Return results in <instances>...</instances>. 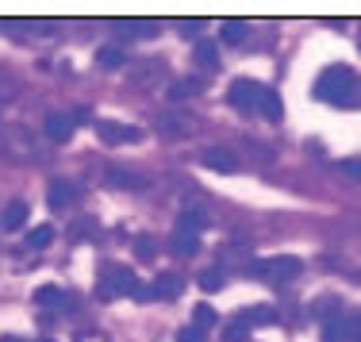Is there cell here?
I'll list each match as a JSON object with an SVG mask.
<instances>
[{"label": "cell", "instance_id": "7c38bea8", "mask_svg": "<svg viewBox=\"0 0 361 342\" xmlns=\"http://www.w3.org/2000/svg\"><path fill=\"white\" fill-rule=\"evenodd\" d=\"M238 323H246V327H269V323H273V307L269 304L246 307V312H238Z\"/></svg>", "mask_w": 361, "mask_h": 342}, {"label": "cell", "instance_id": "30bf717a", "mask_svg": "<svg viewBox=\"0 0 361 342\" xmlns=\"http://www.w3.org/2000/svg\"><path fill=\"white\" fill-rule=\"evenodd\" d=\"M204 166L208 169H216V173H235L238 169V161H235V154L231 150H219V147H212V150H204Z\"/></svg>", "mask_w": 361, "mask_h": 342}, {"label": "cell", "instance_id": "ba28073f", "mask_svg": "<svg viewBox=\"0 0 361 342\" xmlns=\"http://www.w3.org/2000/svg\"><path fill=\"white\" fill-rule=\"evenodd\" d=\"M97 131H100V139H104L108 147H119V142H139L142 139L139 127H123V123H100Z\"/></svg>", "mask_w": 361, "mask_h": 342}, {"label": "cell", "instance_id": "44dd1931", "mask_svg": "<svg viewBox=\"0 0 361 342\" xmlns=\"http://www.w3.org/2000/svg\"><path fill=\"white\" fill-rule=\"evenodd\" d=\"M223 285H227L223 269H204V273H200V288H204V293H219Z\"/></svg>", "mask_w": 361, "mask_h": 342}, {"label": "cell", "instance_id": "d6986e66", "mask_svg": "<svg viewBox=\"0 0 361 342\" xmlns=\"http://www.w3.org/2000/svg\"><path fill=\"white\" fill-rule=\"evenodd\" d=\"M62 300H66V288H58V285H42V288H35V304H42V307L62 304Z\"/></svg>", "mask_w": 361, "mask_h": 342}, {"label": "cell", "instance_id": "5b68a950", "mask_svg": "<svg viewBox=\"0 0 361 342\" xmlns=\"http://www.w3.org/2000/svg\"><path fill=\"white\" fill-rule=\"evenodd\" d=\"M180 293H185V277H180V273H158V277H154V288L146 296H150V300H177Z\"/></svg>", "mask_w": 361, "mask_h": 342}, {"label": "cell", "instance_id": "603a6c76", "mask_svg": "<svg viewBox=\"0 0 361 342\" xmlns=\"http://www.w3.org/2000/svg\"><path fill=\"white\" fill-rule=\"evenodd\" d=\"M204 85L200 81H177L173 89H169V100H185V97H196V92H200Z\"/></svg>", "mask_w": 361, "mask_h": 342}, {"label": "cell", "instance_id": "3957f363", "mask_svg": "<svg viewBox=\"0 0 361 342\" xmlns=\"http://www.w3.org/2000/svg\"><path fill=\"white\" fill-rule=\"evenodd\" d=\"M262 89H265V85H257V81H246V77H238V81H231V89H227V100H231V108H235L238 116H254L257 108H262Z\"/></svg>", "mask_w": 361, "mask_h": 342}, {"label": "cell", "instance_id": "6da1fadb", "mask_svg": "<svg viewBox=\"0 0 361 342\" xmlns=\"http://www.w3.org/2000/svg\"><path fill=\"white\" fill-rule=\"evenodd\" d=\"M357 77L350 66H334V70H326L319 81H315V97L326 100V104H350V108H357L361 100H357Z\"/></svg>", "mask_w": 361, "mask_h": 342}, {"label": "cell", "instance_id": "484cf974", "mask_svg": "<svg viewBox=\"0 0 361 342\" xmlns=\"http://www.w3.org/2000/svg\"><path fill=\"white\" fill-rule=\"evenodd\" d=\"M154 250H158V246H154V238H139V243H135V254H139V262H154Z\"/></svg>", "mask_w": 361, "mask_h": 342}, {"label": "cell", "instance_id": "7402d4cb", "mask_svg": "<svg viewBox=\"0 0 361 342\" xmlns=\"http://www.w3.org/2000/svg\"><path fill=\"white\" fill-rule=\"evenodd\" d=\"M212 323H216V312H212L208 304H196L192 307V327H200V331H208Z\"/></svg>", "mask_w": 361, "mask_h": 342}, {"label": "cell", "instance_id": "5bb4252c", "mask_svg": "<svg viewBox=\"0 0 361 342\" xmlns=\"http://www.w3.org/2000/svg\"><path fill=\"white\" fill-rule=\"evenodd\" d=\"M269 123H281V116H285V108H281V97L273 89H262V108H257Z\"/></svg>", "mask_w": 361, "mask_h": 342}, {"label": "cell", "instance_id": "d4e9b609", "mask_svg": "<svg viewBox=\"0 0 361 342\" xmlns=\"http://www.w3.org/2000/svg\"><path fill=\"white\" fill-rule=\"evenodd\" d=\"M50 238H54V231H50V227H35L27 235V246H31V250H42V246H50Z\"/></svg>", "mask_w": 361, "mask_h": 342}, {"label": "cell", "instance_id": "277c9868", "mask_svg": "<svg viewBox=\"0 0 361 342\" xmlns=\"http://www.w3.org/2000/svg\"><path fill=\"white\" fill-rule=\"evenodd\" d=\"M304 269L296 258H257L246 266V273H254V277H277V281H288L296 277V273Z\"/></svg>", "mask_w": 361, "mask_h": 342}, {"label": "cell", "instance_id": "ffe728a7", "mask_svg": "<svg viewBox=\"0 0 361 342\" xmlns=\"http://www.w3.org/2000/svg\"><path fill=\"white\" fill-rule=\"evenodd\" d=\"M246 31H250V28H246L243 20H227V23H223V39H227L231 47H238V42L246 39Z\"/></svg>", "mask_w": 361, "mask_h": 342}, {"label": "cell", "instance_id": "9c48e42d", "mask_svg": "<svg viewBox=\"0 0 361 342\" xmlns=\"http://www.w3.org/2000/svg\"><path fill=\"white\" fill-rule=\"evenodd\" d=\"M323 342H350V315H323Z\"/></svg>", "mask_w": 361, "mask_h": 342}, {"label": "cell", "instance_id": "52a82bcc", "mask_svg": "<svg viewBox=\"0 0 361 342\" xmlns=\"http://www.w3.org/2000/svg\"><path fill=\"white\" fill-rule=\"evenodd\" d=\"M42 131H47L50 142H70L73 139V116L66 112H50L47 123H42Z\"/></svg>", "mask_w": 361, "mask_h": 342}, {"label": "cell", "instance_id": "f1b7e54d", "mask_svg": "<svg viewBox=\"0 0 361 342\" xmlns=\"http://www.w3.org/2000/svg\"><path fill=\"white\" fill-rule=\"evenodd\" d=\"M180 31H185V35L188 31H200V20H180Z\"/></svg>", "mask_w": 361, "mask_h": 342}, {"label": "cell", "instance_id": "9a60e30c", "mask_svg": "<svg viewBox=\"0 0 361 342\" xmlns=\"http://www.w3.org/2000/svg\"><path fill=\"white\" fill-rule=\"evenodd\" d=\"M97 66H100V70H123L127 54H123V50H116V47H100L97 50Z\"/></svg>", "mask_w": 361, "mask_h": 342}, {"label": "cell", "instance_id": "2e32d148", "mask_svg": "<svg viewBox=\"0 0 361 342\" xmlns=\"http://www.w3.org/2000/svg\"><path fill=\"white\" fill-rule=\"evenodd\" d=\"M196 250H200V235L173 227V254H196Z\"/></svg>", "mask_w": 361, "mask_h": 342}, {"label": "cell", "instance_id": "83f0119b", "mask_svg": "<svg viewBox=\"0 0 361 342\" xmlns=\"http://www.w3.org/2000/svg\"><path fill=\"white\" fill-rule=\"evenodd\" d=\"M342 173L354 177V181H361V158H342Z\"/></svg>", "mask_w": 361, "mask_h": 342}, {"label": "cell", "instance_id": "f546056e", "mask_svg": "<svg viewBox=\"0 0 361 342\" xmlns=\"http://www.w3.org/2000/svg\"><path fill=\"white\" fill-rule=\"evenodd\" d=\"M35 342H54V338H35Z\"/></svg>", "mask_w": 361, "mask_h": 342}, {"label": "cell", "instance_id": "4316f807", "mask_svg": "<svg viewBox=\"0 0 361 342\" xmlns=\"http://www.w3.org/2000/svg\"><path fill=\"white\" fill-rule=\"evenodd\" d=\"M204 338H208V331L192 327V323H188V327H180V331H177V342H204Z\"/></svg>", "mask_w": 361, "mask_h": 342}, {"label": "cell", "instance_id": "ac0fdd59", "mask_svg": "<svg viewBox=\"0 0 361 342\" xmlns=\"http://www.w3.org/2000/svg\"><path fill=\"white\" fill-rule=\"evenodd\" d=\"M108 181H111V185H123V189H139V185H142V177H139V173H131V169L111 166V169H108Z\"/></svg>", "mask_w": 361, "mask_h": 342}, {"label": "cell", "instance_id": "8fae6325", "mask_svg": "<svg viewBox=\"0 0 361 342\" xmlns=\"http://www.w3.org/2000/svg\"><path fill=\"white\" fill-rule=\"evenodd\" d=\"M188 127H192V119H188V116H158V131L169 135V139L188 135Z\"/></svg>", "mask_w": 361, "mask_h": 342}, {"label": "cell", "instance_id": "8992f818", "mask_svg": "<svg viewBox=\"0 0 361 342\" xmlns=\"http://www.w3.org/2000/svg\"><path fill=\"white\" fill-rule=\"evenodd\" d=\"M47 204H50L54 212H62V208H70V204H77V185L66 181V177H54V181H50V189H47Z\"/></svg>", "mask_w": 361, "mask_h": 342}, {"label": "cell", "instance_id": "cb8c5ba5", "mask_svg": "<svg viewBox=\"0 0 361 342\" xmlns=\"http://www.w3.org/2000/svg\"><path fill=\"white\" fill-rule=\"evenodd\" d=\"M250 338V327H246V323H227V327H223V342H246Z\"/></svg>", "mask_w": 361, "mask_h": 342}, {"label": "cell", "instance_id": "e0dca14e", "mask_svg": "<svg viewBox=\"0 0 361 342\" xmlns=\"http://www.w3.org/2000/svg\"><path fill=\"white\" fill-rule=\"evenodd\" d=\"M192 58L200 66H216L219 62V47L212 39H196V47H192Z\"/></svg>", "mask_w": 361, "mask_h": 342}, {"label": "cell", "instance_id": "7a4b0ae2", "mask_svg": "<svg viewBox=\"0 0 361 342\" xmlns=\"http://www.w3.org/2000/svg\"><path fill=\"white\" fill-rule=\"evenodd\" d=\"M97 296H100V300H119V296H139V277H135V269H127V266H111V269H104V277H100Z\"/></svg>", "mask_w": 361, "mask_h": 342}, {"label": "cell", "instance_id": "4dcf8cb0", "mask_svg": "<svg viewBox=\"0 0 361 342\" xmlns=\"http://www.w3.org/2000/svg\"><path fill=\"white\" fill-rule=\"evenodd\" d=\"M81 342H92V338H81ZM97 342H100V338H97Z\"/></svg>", "mask_w": 361, "mask_h": 342}, {"label": "cell", "instance_id": "4fadbf2b", "mask_svg": "<svg viewBox=\"0 0 361 342\" xmlns=\"http://www.w3.org/2000/svg\"><path fill=\"white\" fill-rule=\"evenodd\" d=\"M0 224H4V231H20L23 224H27V204L23 200H12L4 208V219H0Z\"/></svg>", "mask_w": 361, "mask_h": 342}]
</instances>
